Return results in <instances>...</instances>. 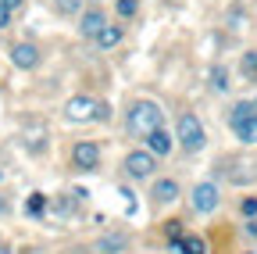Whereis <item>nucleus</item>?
I'll return each instance as SVG.
<instances>
[{
    "instance_id": "1",
    "label": "nucleus",
    "mask_w": 257,
    "mask_h": 254,
    "mask_svg": "<svg viewBox=\"0 0 257 254\" xmlns=\"http://www.w3.org/2000/svg\"><path fill=\"white\" fill-rule=\"evenodd\" d=\"M161 125H168L165 122V108H161L154 97H133L125 108V133L133 136V140H143L147 133L161 129Z\"/></svg>"
},
{
    "instance_id": "2",
    "label": "nucleus",
    "mask_w": 257,
    "mask_h": 254,
    "mask_svg": "<svg viewBox=\"0 0 257 254\" xmlns=\"http://www.w3.org/2000/svg\"><path fill=\"white\" fill-rule=\"evenodd\" d=\"M225 129L243 147H257V104H253V97H236L225 108Z\"/></svg>"
},
{
    "instance_id": "3",
    "label": "nucleus",
    "mask_w": 257,
    "mask_h": 254,
    "mask_svg": "<svg viewBox=\"0 0 257 254\" xmlns=\"http://www.w3.org/2000/svg\"><path fill=\"white\" fill-rule=\"evenodd\" d=\"M172 133H175V147H179L182 154H189V157L204 154V150H207V140H211V136H207V125H204V118H200L197 111H179Z\"/></svg>"
},
{
    "instance_id": "4",
    "label": "nucleus",
    "mask_w": 257,
    "mask_h": 254,
    "mask_svg": "<svg viewBox=\"0 0 257 254\" xmlns=\"http://www.w3.org/2000/svg\"><path fill=\"white\" fill-rule=\"evenodd\" d=\"M157 176H161V161H157L147 147L125 150V157H121V179H125V183H133V186H150Z\"/></svg>"
},
{
    "instance_id": "5",
    "label": "nucleus",
    "mask_w": 257,
    "mask_h": 254,
    "mask_svg": "<svg viewBox=\"0 0 257 254\" xmlns=\"http://www.w3.org/2000/svg\"><path fill=\"white\" fill-rule=\"evenodd\" d=\"M186 204H189V215H197V218H211V215H218V208L225 204L218 179H200V183H193V186H189V194H186Z\"/></svg>"
},
{
    "instance_id": "6",
    "label": "nucleus",
    "mask_w": 257,
    "mask_h": 254,
    "mask_svg": "<svg viewBox=\"0 0 257 254\" xmlns=\"http://www.w3.org/2000/svg\"><path fill=\"white\" fill-rule=\"evenodd\" d=\"M214 179H225L229 186H253L257 183V161L253 157H218L214 161Z\"/></svg>"
},
{
    "instance_id": "7",
    "label": "nucleus",
    "mask_w": 257,
    "mask_h": 254,
    "mask_svg": "<svg viewBox=\"0 0 257 254\" xmlns=\"http://www.w3.org/2000/svg\"><path fill=\"white\" fill-rule=\"evenodd\" d=\"M68 165H72V172H79V176L100 172V168H104V147L96 143V140H75L72 150H68Z\"/></svg>"
},
{
    "instance_id": "8",
    "label": "nucleus",
    "mask_w": 257,
    "mask_h": 254,
    "mask_svg": "<svg viewBox=\"0 0 257 254\" xmlns=\"http://www.w3.org/2000/svg\"><path fill=\"white\" fill-rule=\"evenodd\" d=\"M147 197H150V211H165V208H175L186 197V190H182L179 176H157L147 190Z\"/></svg>"
},
{
    "instance_id": "9",
    "label": "nucleus",
    "mask_w": 257,
    "mask_h": 254,
    "mask_svg": "<svg viewBox=\"0 0 257 254\" xmlns=\"http://www.w3.org/2000/svg\"><path fill=\"white\" fill-rule=\"evenodd\" d=\"M133 243H136L133 229L111 226V229H104L100 236L89 243V250H93V254H128V250H133Z\"/></svg>"
},
{
    "instance_id": "10",
    "label": "nucleus",
    "mask_w": 257,
    "mask_h": 254,
    "mask_svg": "<svg viewBox=\"0 0 257 254\" xmlns=\"http://www.w3.org/2000/svg\"><path fill=\"white\" fill-rule=\"evenodd\" d=\"M140 147H147L157 161H165V157H172L179 147H175V133L168 129V125H161V129H154V133H147L143 140H140Z\"/></svg>"
},
{
    "instance_id": "11",
    "label": "nucleus",
    "mask_w": 257,
    "mask_h": 254,
    "mask_svg": "<svg viewBox=\"0 0 257 254\" xmlns=\"http://www.w3.org/2000/svg\"><path fill=\"white\" fill-rule=\"evenodd\" d=\"M11 65L22 72H36L43 65V50L29 40H18V43H11Z\"/></svg>"
},
{
    "instance_id": "12",
    "label": "nucleus",
    "mask_w": 257,
    "mask_h": 254,
    "mask_svg": "<svg viewBox=\"0 0 257 254\" xmlns=\"http://www.w3.org/2000/svg\"><path fill=\"white\" fill-rule=\"evenodd\" d=\"M96 115V97H89V93H75V97L64 101V118L68 122H93Z\"/></svg>"
},
{
    "instance_id": "13",
    "label": "nucleus",
    "mask_w": 257,
    "mask_h": 254,
    "mask_svg": "<svg viewBox=\"0 0 257 254\" xmlns=\"http://www.w3.org/2000/svg\"><path fill=\"white\" fill-rule=\"evenodd\" d=\"M107 25V15H104V8H86L82 15H79V36L86 40V43H93L96 40V33Z\"/></svg>"
},
{
    "instance_id": "14",
    "label": "nucleus",
    "mask_w": 257,
    "mask_h": 254,
    "mask_svg": "<svg viewBox=\"0 0 257 254\" xmlns=\"http://www.w3.org/2000/svg\"><path fill=\"white\" fill-rule=\"evenodd\" d=\"M22 211H25V218H32V222L50 218V194H43V190H32V194L25 197V204H22Z\"/></svg>"
},
{
    "instance_id": "15",
    "label": "nucleus",
    "mask_w": 257,
    "mask_h": 254,
    "mask_svg": "<svg viewBox=\"0 0 257 254\" xmlns=\"http://www.w3.org/2000/svg\"><path fill=\"white\" fill-rule=\"evenodd\" d=\"M207 86H211V93H218V97L232 93V68L221 65V61H214V65L207 68Z\"/></svg>"
},
{
    "instance_id": "16",
    "label": "nucleus",
    "mask_w": 257,
    "mask_h": 254,
    "mask_svg": "<svg viewBox=\"0 0 257 254\" xmlns=\"http://www.w3.org/2000/svg\"><path fill=\"white\" fill-rule=\"evenodd\" d=\"M79 208H82V201L72 194V190H64V194H54V197H50V215H54V218H75Z\"/></svg>"
},
{
    "instance_id": "17",
    "label": "nucleus",
    "mask_w": 257,
    "mask_h": 254,
    "mask_svg": "<svg viewBox=\"0 0 257 254\" xmlns=\"http://www.w3.org/2000/svg\"><path fill=\"white\" fill-rule=\"evenodd\" d=\"M172 254H211V243H207V236H204V233L189 229V233L172 247Z\"/></svg>"
},
{
    "instance_id": "18",
    "label": "nucleus",
    "mask_w": 257,
    "mask_h": 254,
    "mask_svg": "<svg viewBox=\"0 0 257 254\" xmlns=\"http://www.w3.org/2000/svg\"><path fill=\"white\" fill-rule=\"evenodd\" d=\"M121 40H125V25H121V22H107L100 33H96L93 47H96V50H114Z\"/></svg>"
},
{
    "instance_id": "19",
    "label": "nucleus",
    "mask_w": 257,
    "mask_h": 254,
    "mask_svg": "<svg viewBox=\"0 0 257 254\" xmlns=\"http://www.w3.org/2000/svg\"><path fill=\"white\" fill-rule=\"evenodd\" d=\"M186 233H189V222H186V218H165V222H161V236H165V247H168V250H172Z\"/></svg>"
},
{
    "instance_id": "20",
    "label": "nucleus",
    "mask_w": 257,
    "mask_h": 254,
    "mask_svg": "<svg viewBox=\"0 0 257 254\" xmlns=\"http://www.w3.org/2000/svg\"><path fill=\"white\" fill-rule=\"evenodd\" d=\"M236 72H239V79H243V82L257 86V47H246V50L239 54V65H236Z\"/></svg>"
},
{
    "instance_id": "21",
    "label": "nucleus",
    "mask_w": 257,
    "mask_h": 254,
    "mask_svg": "<svg viewBox=\"0 0 257 254\" xmlns=\"http://www.w3.org/2000/svg\"><path fill=\"white\" fill-rule=\"evenodd\" d=\"M232 211H236L239 222H243V218H257V190H246V194H239L236 204H232Z\"/></svg>"
},
{
    "instance_id": "22",
    "label": "nucleus",
    "mask_w": 257,
    "mask_h": 254,
    "mask_svg": "<svg viewBox=\"0 0 257 254\" xmlns=\"http://www.w3.org/2000/svg\"><path fill=\"white\" fill-rule=\"evenodd\" d=\"M50 4H54V11L61 18H79L86 11V0H50Z\"/></svg>"
},
{
    "instance_id": "23",
    "label": "nucleus",
    "mask_w": 257,
    "mask_h": 254,
    "mask_svg": "<svg viewBox=\"0 0 257 254\" xmlns=\"http://www.w3.org/2000/svg\"><path fill=\"white\" fill-rule=\"evenodd\" d=\"M114 15L118 22H133L140 15V0H114Z\"/></svg>"
},
{
    "instance_id": "24",
    "label": "nucleus",
    "mask_w": 257,
    "mask_h": 254,
    "mask_svg": "<svg viewBox=\"0 0 257 254\" xmlns=\"http://www.w3.org/2000/svg\"><path fill=\"white\" fill-rule=\"evenodd\" d=\"M236 233H239V236H243V240H246L250 247H257V218H243Z\"/></svg>"
},
{
    "instance_id": "25",
    "label": "nucleus",
    "mask_w": 257,
    "mask_h": 254,
    "mask_svg": "<svg viewBox=\"0 0 257 254\" xmlns=\"http://www.w3.org/2000/svg\"><path fill=\"white\" fill-rule=\"evenodd\" d=\"M114 118V108L107 101H96V115H93V125H107Z\"/></svg>"
},
{
    "instance_id": "26",
    "label": "nucleus",
    "mask_w": 257,
    "mask_h": 254,
    "mask_svg": "<svg viewBox=\"0 0 257 254\" xmlns=\"http://www.w3.org/2000/svg\"><path fill=\"white\" fill-rule=\"evenodd\" d=\"M11 18H15V11L4 4V0H0V33H4V29H11Z\"/></svg>"
},
{
    "instance_id": "27",
    "label": "nucleus",
    "mask_w": 257,
    "mask_h": 254,
    "mask_svg": "<svg viewBox=\"0 0 257 254\" xmlns=\"http://www.w3.org/2000/svg\"><path fill=\"white\" fill-rule=\"evenodd\" d=\"M8 215H11V197L0 190V218H8Z\"/></svg>"
},
{
    "instance_id": "28",
    "label": "nucleus",
    "mask_w": 257,
    "mask_h": 254,
    "mask_svg": "<svg viewBox=\"0 0 257 254\" xmlns=\"http://www.w3.org/2000/svg\"><path fill=\"white\" fill-rule=\"evenodd\" d=\"M4 4H8L15 15H18V11H25V0H4Z\"/></svg>"
},
{
    "instance_id": "29",
    "label": "nucleus",
    "mask_w": 257,
    "mask_h": 254,
    "mask_svg": "<svg viewBox=\"0 0 257 254\" xmlns=\"http://www.w3.org/2000/svg\"><path fill=\"white\" fill-rule=\"evenodd\" d=\"M0 254H18V250H15V247H11L8 240H0Z\"/></svg>"
},
{
    "instance_id": "30",
    "label": "nucleus",
    "mask_w": 257,
    "mask_h": 254,
    "mask_svg": "<svg viewBox=\"0 0 257 254\" xmlns=\"http://www.w3.org/2000/svg\"><path fill=\"white\" fill-rule=\"evenodd\" d=\"M0 183H4V172H0Z\"/></svg>"
},
{
    "instance_id": "31",
    "label": "nucleus",
    "mask_w": 257,
    "mask_h": 254,
    "mask_svg": "<svg viewBox=\"0 0 257 254\" xmlns=\"http://www.w3.org/2000/svg\"><path fill=\"white\" fill-rule=\"evenodd\" d=\"M246 254H253V250H246Z\"/></svg>"
},
{
    "instance_id": "32",
    "label": "nucleus",
    "mask_w": 257,
    "mask_h": 254,
    "mask_svg": "<svg viewBox=\"0 0 257 254\" xmlns=\"http://www.w3.org/2000/svg\"><path fill=\"white\" fill-rule=\"evenodd\" d=\"M253 104H257V97H253Z\"/></svg>"
}]
</instances>
